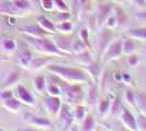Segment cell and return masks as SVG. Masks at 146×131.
Here are the masks:
<instances>
[{
	"label": "cell",
	"mask_w": 146,
	"mask_h": 131,
	"mask_svg": "<svg viewBox=\"0 0 146 131\" xmlns=\"http://www.w3.org/2000/svg\"><path fill=\"white\" fill-rule=\"evenodd\" d=\"M46 69L52 74L58 77L59 79L66 81L68 83H85L89 82V74L87 71L79 69V68H72L59 65H48Z\"/></svg>",
	"instance_id": "obj_1"
},
{
	"label": "cell",
	"mask_w": 146,
	"mask_h": 131,
	"mask_svg": "<svg viewBox=\"0 0 146 131\" xmlns=\"http://www.w3.org/2000/svg\"><path fill=\"white\" fill-rule=\"evenodd\" d=\"M27 44L33 47L34 49L41 54L47 55V56H59V57H65L68 54H65L63 51H60L56 47V45L54 43V41L48 38V37H31L27 36L25 39Z\"/></svg>",
	"instance_id": "obj_2"
},
{
	"label": "cell",
	"mask_w": 146,
	"mask_h": 131,
	"mask_svg": "<svg viewBox=\"0 0 146 131\" xmlns=\"http://www.w3.org/2000/svg\"><path fill=\"white\" fill-rule=\"evenodd\" d=\"M59 85L62 88V95H64L66 102L69 105H78L85 100V90L82 83H68L59 79Z\"/></svg>",
	"instance_id": "obj_3"
},
{
	"label": "cell",
	"mask_w": 146,
	"mask_h": 131,
	"mask_svg": "<svg viewBox=\"0 0 146 131\" xmlns=\"http://www.w3.org/2000/svg\"><path fill=\"white\" fill-rule=\"evenodd\" d=\"M122 41H123V38L112 39L111 43L107 46V48L103 50L102 55H101V60L104 64L120 58V56L123 55L122 54Z\"/></svg>",
	"instance_id": "obj_4"
},
{
	"label": "cell",
	"mask_w": 146,
	"mask_h": 131,
	"mask_svg": "<svg viewBox=\"0 0 146 131\" xmlns=\"http://www.w3.org/2000/svg\"><path fill=\"white\" fill-rule=\"evenodd\" d=\"M57 118H58L59 124L62 127V129H70V127L73 126V124L75 122L74 120V113L70 105L67 103H63L60 109H59L58 114H57Z\"/></svg>",
	"instance_id": "obj_5"
},
{
	"label": "cell",
	"mask_w": 146,
	"mask_h": 131,
	"mask_svg": "<svg viewBox=\"0 0 146 131\" xmlns=\"http://www.w3.org/2000/svg\"><path fill=\"white\" fill-rule=\"evenodd\" d=\"M112 38H113V33L111 32L110 29L103 28L99 32V34L97 36V39H96V49H97V52H98V57H101L103 50L111 43Z\"/></svg>",
	"instance_id": "obj_6"
},
{
	"label": "cell",
	"mask_w": 146,
	"mask_h": 131,
	"mask_svg": "<svg viewBox=\"0 0 146 131\" xmlns=\"http://www.w3.org/2000/svg\"><path fill=\"white\" fill-rule=\"evenodd\" d=\"M23 121L29 126L37 127V128H43V129H53V124L47 119L41 116H36L34 114L25 113L23 115Z\"/></svg>",
	"instance_id": "obj_7"
},
{
	"label": "cell",
	"mask_w": 146,
	"mask_h": 131,
	"mask_svg": "<svg viewBox=\"0 0 146 131\" xmlns=\"http://www.w3.org/2000/svg\"><path fill=\"white\" fill-rule=\"evenodd\" d=\"M62 100L59 98V96H45L43 98V106L46 109L47 114L52 117V118H56L57 114H58L60 106H62Z\"/></svg>",
	"instance_id": "obj_8"
},
{
	"label": "cell",
	"mask_w": 146,
	"mask_h": 131,
	"mask_svg": "<svg viewBox=\"0 0 146 131\" xmlns=\"http://www.w3.org/2000/svg\"><path fill=\"white\" fill-rule=\"evenodd\" d=\"M112 10H113V8L111 6V3H102V5H100L99 7L97 8L95 18L97 29L102 28L103 23L107 20V18L110 15V13L112 12Z\"/></svg>",
	"instance_id": "obj_9"
},
{
	"label": "cell",
	"mask_w": 146,
	"mask_h": 131,
	"mask_svg": "<svg viewBox=\"0 0 146 131\" xmlns=\"http://www.w3.org/2000/svg\"><path fill=\"white\" fill-rule=\"evenodd\" d=\"M53 41L59 50L65 52V54H68V55H72V43H73L72 37L68 36L67 34L62 33L58 35H55Z\"/></svg>",
	"instance_id": "obj_10"
},
{
	"label": "cell",
	"mask_w": 146,
	"mask_h": 131,
	"mask_svg": "<svg viewBox=\"0 0 146 131\" xmlns=\"http://www.w3.org/2000/svg\"><path fill=\"white\" fill-rule=\"evenodd\" d=\"M120 120L122 121V124L124 126L126 129L131 131H136V120H135V117L132 114L131 111L125 107H122L120 114Z\"/></svg>",
	"instance_id": "obj_11"
},
{
	"label": "cell",
	"mask_w": 146,
	"mask_h": 131,
	"mask_svg": "<svg viewBox=\"0 0 146 131\" xmlns=\"http://www.w3.org/2000/svg\"><path fill=\"white\" fill-rule=\"evenodd\" d=\"M13 95L23 104H27V105H33L34 104V97L32 96V94L22 84L18 83L15 85Z\"/></svg>",
	"instance_id": "obj_12"
},
{
	"label": "cell",
	"mask_w": 146,
	"mask_h": 131,
	"mask_svg": "<svg viewBox=\"0 0 146 131\" xmlns=\"http://www.w3.org/2000/svg\"><path fill=\"white\" fill-rule=\"evenodd\" d=\"M0 14H7L10 16H22L25 13L15 6L13 0H8L7 2H2L0 5Z\"/></svg>",
	"instance_id": "obj_13"
},
{
	"label": "cell",
	"mask_w": 146,
	"mask_h": 131,
	"mask_svg": "<svg viewBox=\"0 0 146 131\" xmlns=\"http://www.w3.org/2000/svg\"><path fill=\"white\" fill-rule=\"evenodd\" d=\"M20 80V71L18 69H10L8 70L5 78L2 80V88H10L15 86Z\"/></svg>",
	"instance_id": "obj_14"
},
{
	"label": "cell",
	"mask_w": 146,
	"mask_h": 131,
	"mask_svg": "<svg viewBox=\"0 0 146 131\" xmlns=\"http://www.w3.org/2000/svg\"><path fill=\"white\" fill-rule=\"evenodd\" d=\"M19 32L25 34L27 36H31V37H44L48 35V33H46L45 31H43L38 25L22 26V28H19Z\"/></svg>",
	"instance_id": "obj_15"
},
{
	"label": "cell",
	"mask_w": 146,
	"mask_h": 131,
	"mask_svg": "<svg viewBox=\"0 0 146 131\" xmlns=\"http://www.w3.org/2000/svg\"><path fill=\"white\" fill-rule=\"evenodd\" d=\"M85 100L89 106H94L98 104V90L94 83H89L87 87V91L85 92Z\"/></svg>",
	"instance_id": "obj_16"
},
{
	"label": "cell",
	"mask_w": 146,
	"mask_h": 131,
	"mask_svg": "<svg viewBox=\"0 0 146 131\" xmlns=\"http://www.w3.org/2000/svg\"><path fill=\"white\" fill-rule=\"evenodd\" d=\"M36 23L41 29H43V31H45L46 33H48V34H56V33H57L56 28H55V25L53 24V22H51L50 19H47V18L44 16V15H38V16H37Z\"/></svg>",
	"instance_id": "obj_17"
},
{
	"label": "cell",
	"mask_w": 146,
	"mask_h": 131,
	"mask_svg": "<svg viewBox=\"0 0 146 131\" xmlns=\"http://www.w3.org/2000/svg\"><path fill=\"white\" fill-rule=\"evenodd\" d=\"M52 57L47 56V57H33L31 60V64H30L29 68L32 71H38L40 69H42L44 67L48 65L51 62Z\"/></svg>",
	"instance_id": "obj_18"
},
{
	"label": "cell",
	"mask_w": 146,
	"mask_h": 131,
	"mask_svg": "<svg viewBox=\"0 0 146 131\" xmlns=\"http://www.w3.org/2000/svg\"><path fill=\"white\" fill-rule=\"evenodd\" d=\"M126 34L129 37H131L135 41L146 42V25L139 26V28H131Z\"/></svg>",
	"instance_id": "obj_19"
},
{
	"label": "cell",
	"mask_w": 146,
	"mask_h": 131,
	"mask_svg": "<svg viewBox=\"0 0 146 131\" xmlns=\"http://www.w3.org/2000/svg\"><path fill=\"white\" fill-rule=\"evenodd\" d=\"M5 108L9 110V111H12V113H18L20 108H21V105L22 103L15 97V95L13 96H11V97H9L7 100H5L2 104H1Z\"/></svg>",
	"instance_id": "obj_20"
},
{
	"label": "cell",
	"mask_w": 146,
	"mask_h": 131,
	"mask_svg": "<svg viewBox=\"0 0 146 131\" xmlns=\"http://www.w3.org/2000/svg\"><path fill=\"white\" fill-rule=\"evenodd\" d=\"M32 54L29 50V48H21L18 54V61L19 64L24 67V68H29L31 60H32Z\"/></svg>",
	"instance_id": "obj_21"
},
{
	"label": "cell",
	"mask_w": 146,
	"mask_h": 131,
	"mask_svg": "<svg viewBox=\"0 0 146 131\" xmlns=\"http://www.w3.org/2000/svg\"><path fill=\"white\" fill-rule=\"evenodd\" d=\"M75 60L77 62H79L84 66H88L90 65L94 59H92V55H91V50L90 49H85L81 52H78V54H75Z\"/></svg>",
	"instance_id": "obj_22"
},
{
	"label": "cell",
	"mask_w": 146,
	"mask_h": 131,
	"mask_svg": "<svg viewBox=\"0 0 146 131\" xmlns=\"http://www.w3.org/2000/svg\"><path fill=\"white\" fill-rule=\"evenodd\" d=\"M136 49V43L135 39L127 36V38H124L122 41V54L125 56H129L133 54Z\"/></svg>",
	"instance_id": "obj_23"
},
{
	"label": "cell",
	"mask_w": 146,
	"mask_h": 131,
	"mask_svg": "<svg viewBox=\"0 0 146 131\" xmlns=\"http://www.w3.org/2000/svg\"><path fill=\"white\" fill-rule=\"evenodd\" d=\"M73 113H74V120H75V122H77V124H81V122H82V120L85 119L86 115L88 114L87 107L82 106L81 104L75 105V109L73 110Z\"/></svg>",
	"instance_id": "obj_24"
},
{
	"label": "cell",
	"mask_w": 146,
	"mask_h": 131,
	"mask_svg": "<svg viewBox=\"0 0 146 131\" xmlns=\"http://www.w3.org/2000/svg\"><path fill=\"white\" fill-rule=\"evenodd\" d=\"M46 83H47L46 78L42 74H38L33 79V86L37 93H45L46 92Z\"/></svg>",
	"instance_id": "obj_25"
},
{
	"label": "cell",
	"mask_w": 146,
	"mask_h": 131,
	"mask_svg": "<svg viewBox=\"0 0 146 131\" xmlns=\"http://www.w3.org/2000/svg\"><path fill=\"white\" fill-rule=\"evenodd\" d=\"M135 107L139 109V113L146 116V94L144 93L135 94Z\"/></svg>",
	"instance_id": "obj_26"
},
{
	"label": "cell",
	"mask_w": 146,
	"mask_h": 131,
	"mask_svg": "<svg viewBox=\"0 0 146 131\" xmlns=\"http://www.w3.org/2000/svg\"><path fill=\"white\" fill-rule=\"evenodd\" d=\"M113 13L117 18V26L123 28L125 25V23H126V20H127V15L125 14L124 10L120 7H114L113 8Z\"/></svg>",
	"instance_id": "obj_27"
},
{
	"label": "cell",
	"mask_w": 146,
	"mask_h": 131,
	"mask_svg": "<svg viewBox=\"0 0 146 131\" xmlns=\"http://www.w3.org/2000/svg\"><path fill=\"white\" fill-rule=\"evenodd\" d=\"M86 71H87V73L94 79V80L97 81L98 78H99V75H100L101 69H100V67H99V65H98L97 62L92 61L90 65L86 66Z\"/></svg>",
	"instance_id": "obj_28"
},
{
	"label": "cell",
	"mask_w": 146,
	"mask_h": 131,
	"mask_svg": "<svg viewBox=\"0 0 146 131\" xmlns=\"http://www.w3.org/2000/svg\"><path fill=\"white\" fill-rule=\"evenodd\" d=\"M55 28H56V31L59 32V33H63V34H70V33L73 32L74 25L69 20H67V21L58 22Z\"/></svg>",
	"instance_id": "obj_29"
},
{
	"label": "cell",
	"mask_w": 146,
	"mask_h": 131,
	"mask_svg": "<svg viewBox=\"0 0 146 131\" xmlns=\"http://www.w3.org/2000/svg\"><path fill=\"white\" fill-rule=\"evenodd\" d=\"M96 127V121L95 119H94V117L91 114H89L88 113L86 117H85V119L82 120V122H81V128L80 130H86V131H91L94 130Z\"/></svg>",
	"instance_id": "obj_30"
},
{
	"label": "cell",
	"mask_w": 146,
	"mask_h": 131,
	"mask_svg": "<svg viewBox=\"0 0 146 131\" xmlns=\"http://www.w3.org/2000/svg\"><path fill=\"white\" fill-rule=\"evenodd\" d=\"M122 102H121V98L119 96H115L114 98H112L111 101V105H110L109 111L113 115V116H117L120 114L121 109H122Z\"/></svg>",
	"instance_id": "obj_31"
},
{
	"label": "cell",
	"mask_w": 146,
	"mask_h": 131,
	"mask_svg": "<svg viewBox=\"0 0 146 131\" xmlns=\"http://www.w3.org/2000/svg\"><path fill=\"white\" fill-rule=\"evenodd\" d=\"M111 101H112V98H106V100H102V101L98 102V104H97V110H98V113L100 115L104 116L107 113H109Z\"/></svg>",
	"instance_id": "obj_32"
},
{
	"label": "cell",
	"mask_w": 146,
	"mask_h": 131,
	"mask_svg": "<svg viewBox=\"0 0 146 131\" xmlns=\"http://www.w3.org/2000/svg\"><path fill=\"white\" fill-rule=\"evenodd\" d=\"M88 47L86 46V44L84 43L78 36H77V38L73 39V43H72V54H78V52H81V51H84Z\"/></svg>",
	"instance_id": "obj_33"
},
{
	"label": "cell",
	"mask_w": 146,
	"mask_h": 131,
	"mask_svg": "<svg viewBox=\"0 0 146 131\" xmlns=\"http://www.w3.org/2000/svg\"><path fill=\"white\" fill-rule=\"evenodd\" d=\"M78 37L80 38L84 43L86 44V46H87L90 50H92V48H91V43H90V39H89V38H90V37H89V31H88L87 28H81L80 31H79V33H78Z\"/></svg>",
	"instance_id": "obj_34"
},
{
	"label": "cell",
	"mask_w": 146,
	"mask_h": 131,
	"mask_svg": "<svg viewBox=\"0 0 146 131\" xmlns=\"http://www.w3.org/2000/svg\"><path fill=\"white\" fill-rule=\"evenodd\" d=\"M1 47H2L3 50L7 51V52H12V51H15V48H17V44H15V42L13 41V39L6 38V39L2 41Z\"/></svg>",
	"instance_id": "obj_35"
},
{
	"label": "cell",
	"mask_w": 146,
	"mask_h": 131,
	"mask_svg": "<svg viewBox=\"0 0 146 131\" xmlns=\"http://www.w3.org/2000/svg\"><path fill=\"white\" fill-rule=\"evenodd\" d=\"M136 120V130L139 131H146V116L143 115L142 113L137 114V116L135 117Z\"/></svg>",
	"instance_id": "obj_36"
},
{
	"label": "cell",
	"mask_w": 146,
	"mask_h": 131,
	"mask_svg": "<svg viewBox=\"0 0 146 131\" xmlns=\"http://www.w3.org/2000/svg\"><path fill=\"white\" fill-rule=\"evenodd\" d=\"M102 26H104V28H107V29H114V28H117V18H115V15H114V13L111 15L110 14L108 18H107V20L104 21V23H103Z\"/></svg>",
	"instance_id": "obj_37"
},
{
	"label": "cell",
	"mask_w": 146,
	"mask_h": 131,
	"mask_svg": "<svg viewBox=\"0 0 146 131\" xmlns=\"http://www.w3.org/2000/svg\"><path fill=\"white\" fill-rule=\"evenodd\" d=\"M123 100L126 104H129V106L135 107V94L132 91H125L123 95Z\"/></svg>",
	"instance_id": "obj_38"
},
{
	"label": "cell",
	"mask_w": 146,
	"mask_h": 131,
	"mask_svg": "<svg viewBox=\"0 0 146 131\" xmlns=\"http://www.w3.org/2000/svg\"><path fill=\"white\" fill-rule=\"evenodd\" d=\"M53 3H54V8L57 10V11H68V7L63 0H53Z\"/></svg>",
	"instance_id": "obj_39"
},
{
	"label": "cell",
	"mask_w": 146,
	"mask_h": 131,
	"mask_svg": "<svg viewBox=\"0 0 146 131\" xmlns=\"http://www.w3.org/2000/svg\"><path fill=\"white\" fill-rule=\"evenodd\" d=\"M134 19L137 20L141 23H145L146 24V10L142 9V11H139V12H135L134 13Z\"/></svg>",
	"instance_id": "obj_40"
},
{
	"label": "cell",
	"mask_w": 146,
	"mask_h": 131,
	"mask_svg": "<svg viewBox=\"0 0 146 131\" xmlns=\"http://www.w3.org/2000/svg\"><path fill=\"white\" fill-rule=\"evenodd\" d=\"M139 57H137L134 52L127 56V64H129V66H131V67H136V66L139 65Z\"/></svg>",
	"instance_id": "obj_41"
},
{
	"label": "cell",
	"mask_w": 146,
	"mask_h": 131,
	"mask_svg": "<svg viewBox=\"0 0 146 131\" xmlns=\"http://www.w3.org/2000/svg\"><path fill=\"white\" fill-rule=\"evenodd\" d=\"M55 19H56L58 22L67 21V20H69V19H70V13H69L68 11H63V12H60V11H59L58 14L55 15Z\"/></svg>",
	"instance_id": "obj_42"
},
{
	"label": "cell",
	"mask_w": 146,
	"mask_h": 131,
	"mask_svg": "<svg viewBox=\"0 0 146 131\" xmlns=\"http://www.w3.org/2000/svg\"><path fill=\"white\" fill-rule=\"evenodd\" d=\"M41 7L46 11H52L54 9L53 0H41Z\"/></svg>",
	"instance_id": "obj_43"
},
{
	"label": "cell",
	"mask_w": 146,
	"mask_h": 131,
	"mask_svg": "<svg viewBox=\"0 0 146 131\" xmlns=\"http://www.w3.org/2000/svg\"><path fill=\"white\" fill-rule=\"evenodd\" d=\"M134 2V5L136 6V7H139V9H145L146 8V2L145 0H131Z\"/></svg>",
	"instance_id": "obj_44"
},
{
	"label": "cell",
	"mask_w": 146,
	"mask_h": 131,
	"mask_svg": "<svg viewBox=\"0 0 146 131\" xmlns=\"http://www.w3.org/2000/svg\"><path fill=\"white\" fill-rule=\"evenodd\" d=\"M122 81H123L124 83H126V84L131 83V81H132L131 75H130L129 73H123V74H122Z\"/></svg>",
	"instance_id": "obj_45"
},
{
	"label": "cell",
	"mask_w": 146,
	"mask_h": 131,
	"mask_svg": "<svg viewBox=\"0 0 146 131\" xmlns=\"http://www.w3.org/2000/svg\"><path fill=\"white\" fill-rule=\"evenodd\" d=\"M86 2H87V0H79V5H80V6H82V5H85Z\"/></svg>",
	"instance_id": "obj_46"
},
{
	"label": "cell",
	"mask_w": 146,
	"mask_h": 131,
	"mask_svg": "<svg viewBox=\"0 0 146 131\" xmlns=\"http://www.w3.org/2000/svg\"><path fill=\"white\" fill-rule=\"evenodd\" d=\"M113 2H115V3H120V2H123L124 0H112Z\"/></svg>",
	"instance_id": "obj_47"
},
{
	"label": "cell",
	"mask_w": 146,
	"mask_h": 131,
	"mask_svg": "<svg viewBox=\"0 0 146 131\" xmlns=\"http://www.w3.org/2000/svg\"><path fill=\"white\" fill-rule=\"evenodd\" d=\"M145 52H146V49H145Z\"/></svg>",
	"instance_id": "obj_48"
},
{
	"label": "cell",
	"mask_w": 146,
	"mask_h": 131,
	"mask_svg": "<svg viewBox=\"0 0 146 131\" xmlns=\"http://www.w3.org/2000/svg\"><path fill=\"white\" fill-rule=\"evenodd\" d=\"M145 2H146V0H145Z\"/></svg>",
	"instance_id": "obj_49"
}]
</instances>
